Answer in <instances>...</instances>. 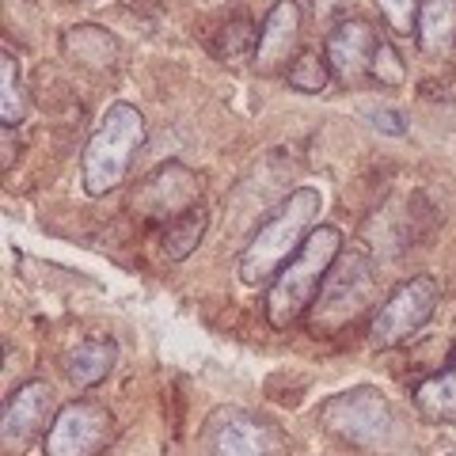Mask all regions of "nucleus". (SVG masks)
<instances>
[{
	"label": "nucleus",
	"mask_w": 456,
	"mask_h": 456,
	"mask_svg": "<svg viewBox=\"0 0 456 456\" xmlns=\"http://www.w3.org/2000/svg\"><path fill=\"white\" fill-rule=\"evenodd\" d=\"M323 198L312 187H297L274 206V213L255 228L248 248L240 251V281L244 285H270L278 278V270L293 259L301 244L312 236V228L320 221Z\"/></svg>",
	"instance_id": "nucleus-1"
},
{
	"label": "nucleus",
	"mask_w": 456,
	"mask_h": 456,
	"mask_svg": "<svg viewBox=\"0 0 456 456\" xmlns=\"http://www.w3.org/2000/svg\"><path fill=\"white\" fill-rule=\"evenodd\" d=\"M342 255V232L335 224H316L301 251L278 270V278L266 289V320L274 331H289L297 320L308 316L320 285L331 274L335 259Z\"/></svg>",
	"instance_id": "nucleus-2"
},
{
	"label": "nucleus",
	"mask_w": 456,
	"mask_h": 456,
	"mask_svg": "<svg viewBox=\"0 0 456 456\" xmlns=\"http://www.w3.org/2000/svg\"><path fill=\"white\" fill-rule=\"evenodd\" d=\"M141 145H145V114L134 103H110L92 130L88 145H84V160H80L84 191L92 198L118 191L126 175H130V164Z\"/></svg>",
	"instance_id": "nucleus-3"
},
{
	"label": "nucleus",
	"mask_w": 456,
	"mask_h": 456,
	"mask_svg": "<svg viewBox=\"0 0 456 456\" xmlns=\"http://www.w3.org/2000/svg\"><path fill=\"white\" fill-rule=\"evenodd\" d=\"M373 293H377L373 259H369L362 248L342 251L331 266V274H327V281L320 285L308 316H305L308 331L316 338H331L338 331H346V327L373 305Z\"/></svg>",
	"instance_id": "nucleus-4"
},
{
	"label": "nucleus",
	"mask_w": 456,
	"mask_h": 456,
	"mask_svg": "<svg viewBox=\"0 0 456 456\" xmlns=\"http://www.w3.org/2000/svg\"><path fill=\"white\" fill-rule=\"evenodd\" d=\"M320 426L331 437H338L342 445H354V449H384L399 434V419L392 403L384 399V392L365 388V384L323 399Z\"/></svg>",
	"instance_id": "nucleus-5"
},
{
	"label": "nucleus",
	"mask_w": 456,
	"mask_h": 456,
	"mask_svg": "<svg viewBox=\"0 0 456 456\" xmlns=\"http://www.w3.org/2000/svg\"><path fill=\"white\" fill-rule=\"evenodd\" d=\"M441 301V285L430 274H415L407 281H399L395 289L377 305L373 320H369V342L377 350H395L403 342L422 331L430 323L434 308Z\"/></svg>",
	"instance_id": "nucleus-6"
},
{
	"label": "nucleus",
	"mask_w": 456,
	"mask_h": 456,
	"mask_svg": "<svg viewBox=\"0 0 456 456\" xmlns=\"http://www.w3.org/2000/svg\"><path fill=\"white\" fill-rule=\"evenodd\" d=\"M202 191H206V183L198 171H191L187 164H160L156 171H149L145 179L134 187L130 194V213L137 221H145V224H167V221H175L183 217L187 209L194 206H202Z\"/></svg>",
	"instance_id": "nucleus-7"
},
{
	"label": "nucleus",
	"mask_w": 456,
	"mask_h": 456,
	"mask_svg": "<svg viewBox=\"0 0 456 456\" xmlns=\"http://www.w3.org/2000/svg\"><path fill=\"white\" fill-rule=\"evenodd\" d=\"M114 441V415L103 403L92 399H73L57 407L46 437H42V456H99Z\"/></svg>",
	"instance_id": "nucleus-8"
},
{
	"label": "nucleus",
	"mask_w": 456,
	"mask_h": 456,
	"mask_svg": "<svg viewBox=\"0 0 456 456\" xmlns=\"http://www.w3.org/2000/svg\"><path fill=\"white\" fill-rule=\"evenodd\" d=\"M209 456H281V434L266 419L240 407L213 411L206 422Z\"/></svg>",
	"instance_id": "nucleus-9"
},
{
	"label": "nucleus",
	"mask_w": 456,
	"mask_h": 456,
	"mask_svg": "<svg viewBox=\"0 0 456 456\" xmlns=\"http://www.w3.org/2000/svg\"><path fill=\"white\" fill-rule=\"evenodd\" d=\"M53 422V388L46 380H27L4 399V419H0V445L8 456L23 452L31 441L50 430Z\"/></svg>",
	"instance_id": "nucleus-10"
},
{
	"label": "nucleus",
	"mask_w": 456,
	"mask_h": 456,
	"mask_svg": "<svg viewBox=\"0 0 456 456\" xmlns=\"http://www.w3.org/2000/svg\"><path fill=\"white\" fill-rule=\"evenodd\" d=\"M377 31L365 20H342L331 35H327V65L338 84H358L369 77V65H373L377 53Z\"/></svg>",
	"instance_id": "nucleus-11"
},
{
	"label": "nucleus",
	"mask_w": 456,
	"mask_h": 456,
	"mask_svg": "<svg viewBox=\"0 0 456 456\" xmlns=\"http://www.w3.org/2000/svg\"><path fill=\"white\" fill-rule=\"evenodd\" d=\"M297 46H301V8H297V0H278L259 27V46H255L251 65L263 77H274L278 69L289 65Z\"/></svg>",
	"instance_id": "nucleus-12"
},
{
	"label": "nucleus",
	"mask_w": 456,
	"mask_h": 456,
	"mask_svg": "<svg viewBox=\"0 0 456 456\" xmlns=\"http://www.w3.org/2000/svg\"><path fill=\"white\" fill-rule=\"evenodd\" d=\"M114 362H118V342L114 338H107V335L84 338L65 354V377L73 380L77 388H95V384H103L110 377Z\"/></svg>",
	"instance_id": "nucleus-13"
},
{
	"label": "nucleus",
	"mask_w": 456,
	"mask_h": 456,
	"mask_svg": "<svg viewBox=\"0 0 456 456\" xmlns=\"http://www.w3.org/2000/svg\"><path fill=\"white\" fill-rule=\"evenodd\" d=\"M61 50L73 57L77 65L92 69V73H107V69L118 65V42L95 23L69 27V31L61 35Z\"/></svg>",
	"instance_id": "nucleus-14"
},
{
	"label": "nucleus",
	"mask_w": 456,
	"mask_h": 456,
	"mask_svg": "<svg viewBox=\"0 0 456 456\" xmlns=\"http://www.w3.org/2000/svg\"><path fill=\"white\" fill-rule=\"evenodd\" d=\"M415 42L434 57L456 46V0H426L415 20Z\"/></svg>",
	"instance_id": "nucleus-15"
},
{
	"label": "nucleus",
	"mask_w": 456,
	"mask_h": 456,
	"mask_svg": "<svg viewBox=\"0 0 456 456\" xmlns=\"http://www.w3.org/2000/svg\"><path fill=\"white\" fill-rule=\"evenodd\" d=\"M206 228H209L206 206H194V209L183 213V217L167 221L160 228V251L167 255V263H183L187 255H194L198 244H202V236H206Z\"/></svg>",
	"instance_id": "nucleus-16"
},
{
	"label": "nucleus",
	"mask_w": 456,
	"mask_h": 456,
	"mask_svg": "<svg viewBox=\"0 0 456 456\" xmlns=\"http://www.w3.org/2000/svg\"><path fill=\"white\" fill-rule=\"evenodd\" d=\"M415 407L430 422H456V362L415 384Z\"/></svg>",
	"instance_id": "nucleus-17"
},
{
	"label": "nucleus",
	"mask_w": 456,
	"mask_h": 456,
	"mask_svg": "<svg viewBox=\"0 0 456 456\" xmlns=\"http://www.w3.org/2000/svg\"><path fill=\"white\" fill-rule=\"evenodd\" d=\"M255 46H259V27H255L248 16L224 20L217 31L209 35V53L217 57V61H240V57H255Z\"/></svg>",
	"instance_id": "nucleus-18"
},
{
	"label": "nucleus",
	"mask_w": 456,
	"mask_h": 456,
	"mask_svg": "<svg viewBox=\"0 0 456 456\" xmlns=\"http://www.w3.org/2000/svg\"><path fill=\"white\" fill-rule=\"evenodd\" d=\"M331 77H335V73H331V65H327V57L312 53V50L297 53V57H293V65L285 69V80H289V88H293V92H301V95H320Z\"/></svg>",
	"instance_id": "nucleus-19"
},
{
	"label": "nucleus",
	"mask_w": 456,
	"mask_h": 456,
	"mask_svg": "<svg viewBox=\"0 0 456 456\" xmlns=\"http://www.w3.org/2000/svg\"><path fill=\"white\" fill-rule=\"evenodd\" d=\"M0 118L8 130H16L23 122V88H20V65L12 50L0 53Z\"/></svg>",
	"instance_id": "nucleus-20"
},
{
	"label": "nucleus",
	"mask_w": 456,
	"mask_h": 456,
	"mask_svg": "<svg viewBox=\"0 0 456 456\" xmlns=\"http://www.w3.org/2000/svg\"><path fill=\"white\" fill-rule=\"evenodd\" d=\"M369 77H373L380 88H399V84L407 80V69L399 61V50L392 42H377V53H373V65H369Z\"/></svg>",
	"instance_id": "nucleus-21"
},
{
	"label": "nucleus",
	"mask_w": 456,
	"mask_h": 456,
	"mask_svg": "<svg viewBox=\"0 0 456 456\" xmlns=\"http://www.w3.org/2000/svg\"><path fill=\"white\" fill-rule=\"evenodd\" d=\"M422 4L426 0H377L384 23H388L395 35H415V20H419Z\"/></svg>",
	"instance_id": "nucleus-22"
},
{
	"label": "nucleus",
	"mask_w": 456,
	"mask_h": 456,
	"mask_svg": "<svg viewBox=\"0 0 456 456\" xmlns=\"http://www.w3.org/2000/svg\"><path fill=\"white\" fill-rule=\"evenodd\" d=\"M369 118H373L377 130L392 134V137H403V134H407V126H403V118H399L395 110H369Z\"/></svg>",
	"instance_id": "nucleus-23"
},
{
	"label": "nucleus",
	"mask_w": 456,
	"mask_h": 456,
	"mask_svg": "<svg viewBox=\"0 0 456 456\" xmlns=\"http://www.w3.org/2000/svg\"><path fill=\"white\" fill-rule=\"evenodd\" d=\"M12 167V130L4 126V171Z\"/></svg>",
	"instance_id": "nucleus-24"
}]
</instances>
